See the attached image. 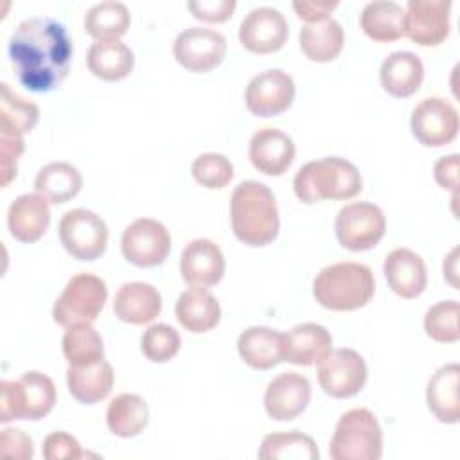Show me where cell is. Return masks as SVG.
I'll list each match as a JSON object with an SVG mask.
<instances>
[{"mask_svg":"<svg viewBox=\"0 0 460 460\" xmlns=\"http://www.w3.org/2000/svg\"><path fill=\"white\" fill-rule=\"evenodd\" d=\"M41 453L47 460H77L86 456L75 437L65 431H52L45 437Z\"/></svg>","mask_w":460,"mask_h":460,"instance_id":"41","label":"cell"},{"mask_svg":"<svg viewBox=\"0 0 460 460\" xmlns=\"http://www.w3.org/2000/svg\"><path fill=\"white\" fill-rule=\"evenodd\" d=\"M311 401V383L305 376L288 370L275 376L264 392L266 413L275 420L296 419Z\"/></svg>","mask_w":460,"mask_h":460,"instance_id":"17","label":"cell"},{"mask_svg":"<svg viewBox=\"0 0 460 460\" xmlns=\"http://www.w3.org/2000/svg\"><path fill=\"white\" fill-rule=\"evenodd\" d=\"M84 31L95 41H113L126 34L131 23V14L126 4L104 0L93 4L84 14Z\"/></svg>","mask_w":460,"mask_h":460,"instance_id":"34","label":"cell"},{"mask_svg":"<svg viewBox=\"0 0 460 460\" xmlns=\"http://www.w3.org/2000/svg\"><path fill=\"white\" fill-rule=\"evenodd\" d=\"M404 9L394 0H374L368 2L361 14L359 25L363 32L374 41H395L402 36Z\"/></svg>","mask_w":460,"mask_h":460,"instance_id":"32","label":"cell"},{"mask_svg":"<svg viewBox=\"0 0 460 460\" xmlns=\"http://www.w3.org/2000/svg\"><path fill=\"white\" fill-rule=\"evenodd\" d=\"M424 79V65L415 52L395 50L388 54L379 68V81L392 97L413 95Z\"/></svg>","mask_w":460,"mask_h":460,"instance_id":"26","label":"cell"},{"mask_svg":"<svg viewBox=\"0 0 460 460\" xmlns=\"http://www.w3.org/2000/svg\"><path fill=\"white\" fill-rule=\"evenodd\" d=\"M248 156L259 172L280 176L295 160V142L282 129L266 126L250 138Z\"/></svg>","mask_w":460,"mask_h":460,"instance_id":"18","label":"cell"},{"mask_svg":"<svg viewBox=\"0 0 460 460\" xmlns=\"http://www.w3.org/2000/svg\"><path fill=\"white\" fill-rule=\"evenodd\" d=\"M180 273L189 286H214L225 275V255L214 241L192 239L181 250Z\"/></svg>","mask_w":460,"mask_h":460,"instance_id":"19","label":"cell"},{"mask_svg":"<svg viewBox=\"0 0 460 460\" xmlns=\"http://www.w3.org/2000/svg\"><path fill=\"white\" fill-rule=\"evenodd\" d=\"M7 52L18 81L31 92L45 93L66 77L74 47L63 23L49 16H32L18 23Z\"/></svg>","mask_w":460,"mask_h":460,"instance_id":"1","label":"cell"},{"mask_svg":"<svg viewBox=\"0 0 460 460\" xmlns=\"http://www.w3.org/2000/svg\"><path fill=\"white\" fill-rule=\"evenodd\" d=\"M288 34L289 29L284 14L271 5L252 9L239 25V41L255 54H270L282 49Z\"/></svg>","mask_w":460,"mask_h":460,"instance_id":"16","label":"cell"},{"mask_svg":"<svg viewBox=\"0 0 460 460\" xmlns=\"http://www.w3.org/2000/svg\"><path fill=\"white\" fill-rule=\"evenodd\" d=\"M230 221L235 237L248 246H266L279 234V208L266 183L241 181L230 198Z\"/></svg>","mask_w":460,"mask_h":460,"instance_id":"2","label":"cell"},{"mask_svg":"<svg viewBox=\"0 0 460 460\" xmlns=\"http://www.w3.org/2000/svg\"><path fill=\"white\" fill-rule=\"evenodd\" d=\"M331 350L332 336L320 323L304 322L284 332V361L293 365H318Z\"/></svg>","mask_w":460,"mask_h":460,"instance_id":"21","label":"cell"},{"mask_svg":"<svg viewBox=\"0 0 460 460\" xmlns=\"http://www.w3.org/2000/svg\"><path fill=\"white\" fill-rule=\"evenodd\" d=\"M66 386L74 399L83 404H95L108 397L113 386V368L106 359L86 367L66 368Z\"/></svg>","mask_w":460,"mask_h":460,"instance_id":"28","label":"cell"},{"mask_svg":"<svg viewBox=\"0 0 460 460\" xmlns=\"http://www.w3.org/2000/svg\"><path fill=\"white\" fill-rule=\"evenodd\" d=\"M49 223V201L40 192L20 194L7 208V228L22 243L38 241L47 232Z\"/></svg>","mask_w":460,"mask_h":460,"instance_id":"20","label":"cell"},{"mask_svg":"<svg viewBox=\"0 0 460 460\" xmlns=\"http://www.w3.org/2000/svg\"><path fill=\"white\" fill-rule=\"evenodd\" d=\"M259 458H293V460H318L320 453L316 442L300 431L270 433L262 438Z\"/></svg>","mask_w":460,"mask_h":460,"instance_id":"37","label":"cell"},{"mask_svg":"<svg viewBox=\"0 0 460 460\" xmlns=\"http://www.w3.org/2000/svg\"><path fill=\"white\" fill-rule=\"evenodd\" d=\"M300 49L311 61L327 63L338 58L343 49V29L338 20L325 18L305 23L298 34Z\"/></svg>","mask_w":460,"mask_h":460,"instance_id":"30","label":"cell"},{"mask_svg":"<svg viewBox=\"0 0 460 460\" xmlns=\"http://www.w3.org/2000/svg\"><path fill=\"white\" fill-rule=\"evenodd\" d=\"M376 279L368 266L354 261L334 262L322 268L313 280L316 302L331 311H354L370 302Z\"/></svg>","mask_w":460,"mask_h":460,"instance_id":"3","label":"cell"},{"mask_svg":"<svg viewBox=\"0 0 460 460\" xmlns=\"http://www.w3.org/2000/svg\"><path fill=\"white\" fill-rule=\"evenodd\" d=\"M456 253L458 248H453L449 252V255L444 259V277L449 280V284L458 289V282H456Z\"/></svg>","mask_w":460,"mask_h":460,"instance_id":"47","label":"cell"},{"mask_svg":"<svg viewBox=\"0 0 460 460\" xmlns=\"http://www.w3.org/2000/svg\"><path fill=\"white\" fill-rule=\"evenodd\" d=\"M410 126L422 146L440 147L458 135V110L442 97H426L411 110Z\"/></svg>","mask_w":460,"mask_h":460,"instance_id":"12","label":"cell"},{"mask_svg":"<svg viewBox=\"0 0 460 460\" xmlns=\"http://www.w3.org/2000/svg\"><path fill=\"white\" fill-rule=\"evenodd\" d=\"M383 273L394 293L402 298L419 296L428 284V271L422 257L410 248L392 250L383 262Z\"/></svg>","mask_w":460,"mask_h":460,"instance_id":"22","label":"cell"},{"mask_svg":"<svg viewBox=\"0 0 460 460\" xmlns=\"http://www.w3.org/2000/svg\"><path fill=\"white\" fill-rule=\"evenodd\" d=\"M460 365L446 363L438 367L426 386V402L437 420L456 424L460 420Z\"/></svg>","mask_w":460,"mask_h":460,"instance_id":"24","label":"cell"},{"mask_svg":"<svg viewBox=\"0 0 460 460\" xmlns=\"http://www.w3.org/2000/svg\"><path fill=\"white\" fill-rule=\"evenodd\" d=\"M58 230L63 248L79 261H93L106 250L108 226L93 210H66L59 219Z\"/></svg>","mask_w":460,"mask_h":460,"instance_id":"9","label":"cell"},{"mask_svg":"<svg viewBox=\"0 0 460 460\" xmlns=\"http://www.w3.org/2000/svg\"><path fill=\"white\" fill-rule=\"evenodd\" d=\"M329 455L334 460H379L383 431L376 415L367 408L345 411L336 422Z\"/></svg>","mask_w":460,"mask_h":460,"instance_id":"6","label":"cell"},{"mask_svg":"<svg viewBox=\"0 0 460 460\" xmlns=\"http://www.w3.org/2000/svg\"><path fill=\"white\" fill-rule=\"evenodd\" d=\"M458 167H460V156L456 153H451L447 156H440L433 165V176L435 181L447 190L456 192L458 187Z\"/></svg>","mask_w":460,"mask_h":460,"instance_id":"45","label":"cell"},{"mask_svg":"<svg viewBox=\"0 0 460 460\" xmlns=\"http://www.w3.org/2000/svg\"><path fill=\"white\" fill-rule=\"evenodd\" d=\"M86 63L95 77L104 81H120L131 74L135 54L120 40L93 41L86 52Z\"/></svg>","mask_w":460,"mask_h":460,"instance_id":"29","label":"cell"},{"mask_svg":"<svg viewBox=\"0 0 460 460\" xmlns=\"http://www.w3.org/2000/svg\"><path fill=\"white\" fill-rule=\"evenodd\" d=\"M386 217L370 201H352L341 207L334 219V232L340 244L350 252L374 248L385 235Z\"/></svg>","mask_w":460,"mask_h":460,"instance_id":"8","label":"cell"},{"mask_svg":"<svg viewBox=\"0 0 460 460\" xmlns=\"http://www.w3.org/2000/svg\"><path fill=\"white\" fill-rule=\"evenodd\" d=\"M449 0H410L404 9L402 34L422 47H435L449 34Z\"/></svg>","mask_w":460,"mask_h":460,"instance_id":"15","label":"cell"},{"mask_svg":"<svg viewBox=\"0 0 460 460\" xmlns=\"http://www.w3.org/2000/svg\"><path fill=\"white\" fill-rule=\"evenodd\" d=\"M181 347V338L169 323L149 325L140 338L142 354L153 363H165L172 359Z\"/></svg>","mask_w":460,"mask_h":460,"instance_id":"39","label":"cell"},{"mask_svg":"<svg viewBox=\"0 0 460 460\" xmlns=\"http://www.w3.org/2000/svg\"><path fill=\"white\" fill-rule=\"evenodd\" d=\"M171 250V235L164 223L153 217H138L131 221L120 237V252L124 259L140 268L162 264Z\"/></svg>","mask_w":460,"mask_h":460,"instance_id":"10","label":"cell"},{"mask_svg":"<svg viewBox=\"0 0 460 460\" xmlns=\"http://www.w3.org/2000/svg\"><path fill=\"white\" fill-rule=\"evenodd\" d=\"M63 356L72 367H86L104 359L102 336L92 323H74L66 327L61 340Z\"/></svg>","mask_w":460,"mask_h":460,"instance_id":"35","label":"cell"},{"mask_svg":"<svg viewBox=\"0 0 460 460\" xmlns=\"http://www.w3.org/2000/svg\"><path fill=\"white\" fill-rule=\"evenodd\" d=\"M172 52L183 68L190 72H208L225 59L226 40L216 29L194 25L176 36Z\"/></svg>","mask_w":460,"mask_h":460,"instance_id":"13","label":"cell"},{"mask_svg":"<svg viewBox=\"0 0 460 460\" xmlns=\"http://www.w3.org/2000/svg\"><path fill=\"white\" fill-rule=\"evenodd\" d=\"M334 7H338L336 0L332 2L331 0H295L293 2V9L296 11L298 18L305 20L307 23L329 18Z\"/></svg>","mask_w":460,"mask_h":460,"instance_id":"46","label":"cell"},{"mask_svg":"<svg viewBox=\"0 0 460 460\" xmlns=\"http://www.w3.org/2000/svg\"><path fill=\"white\" fill-rule=\"evenodd\" d=\"M40 119V108L14 93L7 83H2V97H0V131H7L13 135L29 133Z\"/></svg>","mask_w":460,"mask_h":460,"instance_id":"36","label":"cell"},{"mask_svg":"<svg viewBox=\"0 0 460 460\" xmlns=\"http://www.w3.org/2000/svg\"><path fill=\"white\" fill-rule=\"evenodd\" d=\"M237 352L255 370L271 368L284 361V332L266 325H252L239 334Z\"/></svg>","mask_w":460,"mask_h":460,"instance_id":"25","label":"cell"},{"mask_svg":"<svg viewBox=\"0 0 460 460\" xmlns=\"http://www.w3.org/2000/svg\"><path fill=\"white\" fill-rule=\"evenodd\" d=\"M108 298L106 282L90 271L75 273L52 307V318L63 327L74 323H92L102 311Z\"/></svg>","mask_w":460,"mask_h":460,"instance_id":"7","label":"cell"},{"mask_svg":"<svg viewBox=\"0 0 460 460\" xmlns=\"http://www.w3.org/2000/svg\"><path fill=\"white\" fill-rule=\"evenodd\" d=\"M458 302L440 300L424 314L426 334L438 343H453L460 338L458 331Z\"/></svg>","mask_w":460,"mask_h":460,"instance_id":"38","label":"cell"},{"mask_svg":"<svg viewBox=\"0 0 460 460\" xmlns=\"http://www.w3.org/2000/svg\"><path fill=\"white\" fill-rule=\"evenodd\" d=\"M149 420V408L144 397L138 394H119L115 395L106 408V424L108 429L120 437L131 438L144 431Z\"/></svg>","mask_w":460,"mask_h":460,"instance_id":"31","label":"cell"},{"mask_svg":"<svg viewBox=\"0 0 460 460\" xmlns=\"http://www.w3.org/2000/svg\"><path fill=\"white\" fill-rule=\"evenodd\" d=\"M367 363L354 349L331 350L318 363V383L322 390L334 399L356 395L367 383Z\"/></svg>","mask_w":460,"mask_h":460,"instance_id":"11","label":"cell"},{"mask_svg":"<svg viewBox=\"0 0 460 460\" xmlns=\"http://www.w3.org/2000/svg\"><path fill=\"white\" fill-rule=\"evenodd\" d=\"M83 178L75 165L68 162H50L43 165L36 178H34V189L41 196L47 198L49 203H65L77 196L81 190Z\"/></svg>","mask_w":460,"mask_h":460,"instance_id":"33","label":"cell"},{"mask_svg":"<svg viewBox=\"0 0 460 460\" xmlns=\"http://www.w3.org/2000/svg\"><path fill=\"white\" fill-rule=\"evenodd\" d=\"M190 172L199 185L207 189H223L234 178V165L225 155L201 153L194 158Z\"/></svg>","mask_w":460,"mask_h":460,"instance_id":"40","label":"cell"},{"mask_svg":"<svg viewBox=\"0 0 460 460\" xmlns=\"http://www.w3.org/2000/svg\"><path fill=\"white\" fill-rule=\"evenodd\" d=\"M0 453L7 458L31 460L34 456L32 438L20 428H4L0 435Z\"/></svg>","mask_w":460,"mask_h":460,"instance_id":"43","label":"cell"},{"mask_svg":"<svg viewBox=\"0 0 460 460\" xmlns=\"http://www.w3.org/2000/svg\"><path fill=\"white\" fill-rule=\"evenodd\" d=\"M295 99V81L280 68H268L248 81L246 108L257 117H275L286 111Z\"/></svg>","mask_w":460,"mask_h":460,"instance_id":"14","label":"cell"},{"mask_svg":"<svg viewBox=\"0 0 460 460\" xmlns=\"http://www.w3.org/2000/svg\"><path fill=\"white\" fill-rule=\"evenodd\" d=\"M56 404L54 381L38 372H23L18 379L0 383V420H40L50 413Z\"/></svg>","mask_w":460,"mask_h":460,"instance_id":"5","label":"cell"},{"mask_svg":"<svg viewBox=\"0 0 460 460\" xmlns=\"http://www.w3.org/2000/svg\"><path fill=\"white\" fill-rule=\"evenodd\" d=\"M174 313L181 327L194 334L210 331L219 323L221 318L217 298L207 288L199 286H190L181 291L176 300Z\"/></svg>","mask_w":460,"mask_h":460,"instance_id":"27","label":"cell"},{"mask_svg":"<svg viewBox=\"0 0 460 460\" xmlns=\"http://www.w3.org/2000/svg\"><path fill=\"white\" fill-rule=\"evenodd\" d=\"M192 16L203 22H225L235 9V0H190L187 4Z\"/></svg>","mask_w":460,"mask_h":460,"instance_id":"44","label":"cell"},{"mask_svg":"<svg viewBox=\"0 0 460 460\" xmlns=\"http://www.w3.org/2000/svg\"><path fill=\"white\" fill-rule=\"evenodd\" d=\"M162 311L160 291L142 280L124 282L113 298V313L119 320L133 325L153 322Z\"/></svg>","mask_w":460,"mask_h":460,"instance_id":"23","label":"cell"},{"mask_svg":"<svg viewBox=\"0 0 460 460\" xmlns=\"http://www.w3.org/2000/svg\"><path fill=\"white\" fill-rule=\"evenodd\" d=\"M363 180L358 167L341 156H325L304 164L295 178L293 190L304 203L322 199H349L359 194Z\"/></svg>","mask_w":460,"mask_h":460,"instance_id":"4","label":"cell"},{"mask_svg":"<svg viewBox=\"0 0 460 460\" xmlns=\"http://www.w3.org/2000/svg\"><path fill=\"white\" fill-rule=\"evenodd\" d=\"M22 135L0 131V185L5 187L16 176V164L23 153Z\"/></svg>","mask_w":460,"mask_h":460,"instance_id":"42","label":"cell"}]
</instances>
